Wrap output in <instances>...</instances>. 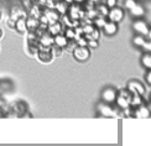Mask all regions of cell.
<instances>
[{
    "mask_svg": "<svg viewBox=\"0 0 151 146\" xmlns=\"http://www.w3.org/2000/svg\"><path fill=\"white\" fill-rule=\"evenodd\" d=\"M151 115V110L146 105L144 104H140L135 106V110H134V117L135 118H140V119H146V118H150Z\"/></svg>",
    "mask_w": 151,
    "mask_h": 146,
    "instance_id": "cell-11",
    "label": "cell"
},
{
    "mask_svg": "<svg viewBox=\"0 0 151 146\" xmlns=\"http://www.w3.org/2000/svg\"><path fill=\"white\" fill-rule=\"evenodd\" d=\"M145 81H146V83L151 86V69H147V72L145 74Z\"/></svg>",
    "mask_w": 151,
    "mask_h": 146,
    "instance_id": "cell-32",
    "label": "cell"
},
{
    "mask_svg": "<svg viewBox=\"0 0 151 146\" xmlns=\"http://www.w3.org/2000/svg\"><path fill=\"white\" fill-rule=\"evenodd\" d=\"M127 89H128L131 94H139V96H141V97H142L144 94H145V92H146L145 86H144V84L141 83V82L135 81V79L129 81V82H128Z\"/></svg>",
    "mask_w": 151,
    "mask_h": 146,
    "instance_id": "cell-8",
    "label": "cell"
},
{
    "mask_svg": "<svg viewBox=\"0 0 151 146\" xmlns=\"http://www.w3.org/2000/svg\"><path fill=\"white\" fill-rule=\"evenodd\" d=\"M73 56L77 61L86 62L91 57V48H88L87 46H76L73 50Z\"/></svg>",
    "mask_w": 151,
    "mask_h": 146,
    "instance_id": "cell-7",
    "label": "cell"
},
{
    "mask_svg": "<svg viewBox=\"0 0 151 146\" xmlns=\"http://www.w3.org/2000/svg\"><path fill=\"white\" fill-rule=\"evenodd\" d=\"M86 1H87V0H73V3H76V4H79V5L84 4Z\"/></svg>",
    "mask_w": 151,
    "mask_h": 146,
    "instance_id": "cell-33",
    "label": "cell"
},
{
    "mask_svg": "<svg viewBox=\"0 0 151 146\" xmlns=\"http://www.w3.org/2000/svg\"><path fill=\"white\" fill-rule=\"evenodd\" d=\"M3 37V31H1V29H0V39Z\"/></svg>",
    "mask_w": 151,
    "mask_h": 146,
    "instance_id": "cell-36",
    "label": "cell"
},
{
    "mask_svg": "<svg viewBox=\"0 0 151 146\" xmlns=\"http://www.w3.org/2000/svg\"><path fill=\"white\" fill-rule=\"evenodd\" d=\"M130 96L131 93L128 89H124L118 92V97L115 99V105L119 110H129L131 105H130Z\"/></svg>",
    "mask_w": 151,
    "mask_h": 146,
    "instance_id": "cell-2",
    "label": "cell"
},
{
    "mask_svg": "<svg viewBox=\"0 0 151 146\" xmlns=\"http://www.w3.org/2000/svg\"><path fill=\"white\" fill-rule=\"evenodd\" d=\"M39 42L41 46H46V47H52L53 46V36L50 32H43L39 37Z\"/></svg>",
    "mask_w": 151,
    "mask_h": 146,
    "instance_id": "cell-17",
    "label": "cell"
},
{
    "mask_svg": "<svg viewBox=\"0 0 151 146\" xmlns=\"http://www.w3.org/2000/svg\"><path fill=\"white\" fill-rule=\"evenodd\" d=\"M99 42L98 40H88L87 41V47L88 48H98Z\"/></svg>",
    "mask_w": 151,
    "mask_h": 146,
    "instance_id": "cell-28",
    "label": "cell"
},
{
    "mask_svg": "<svg viewBox=\"0 0 151 146\" xmlns=\"http://www.w3.org/2000/svg\"><path fill=\"white\" fill-rule=\"evenodd\" d=\"M68 6H70V4H67L65 0H58V1H56L55 9L60 12V15H66L68 11Z\"/></svg>",
    "mask_w": 151,
    "mask_h": 146,
    "instance_id": "cell-20",
    "label": "cell"
},
{
    "mask_svg": "<svg viewBox=\"0 0 151 146\" xmlns=\"http://www.w3.org/2000/svg\"><path fill=\"white\" fill-rule=\"evenodd\" d=\"M136 1H137V0H124V8L129 10Z\"/></svg>",
    "mask_w": 151,
    "mask_h": 146,
    "instance_id": "cell-30",
    "label": "cell"
},
{
    "mask_svg": "<svg viewBox=\"0 0 151 146\" xmlns=\"http://www.w3.org/2000/svg\"><path fill=\"white\" fill-rule=\"evenodd\" d=\"M14 111L17 114V115H25V113L27 111V106L25 105L22 101H17V103L14 105Z\"/></svg>",
    "mask_w": 151,
    "mask_h": 146,
    "instance_id": "cell-25",
    "label": "cell"
},
{
    "mask_svg": "<svg viewBox=\"0 0 151 146\" xmlns=\"http://www.w3.org/2000/svg\"><path fill=\"white\" fill-rule=\"evenodd\" d=\"M124 15H125L124 9L119 8V6L116 5V6H114V8L109 9V11H108V15H106V19H108L109 21H113V22H116V24H119L120 21H123Z\"/></svg>",
    "mask_w": 151,
    "mask_h": 146,
    "instance_id": "cell-6",
    "label": "cell"
},
{
    "mask_svg": "<svg viewBox=\"0 0 151 146\" xmlns=\"http://www.w3.org/2000/svg\"><path fill=\"white\" fill-rule=\"evenodd\" d=\"M40 20L39 17H35V16H27L26 17V26H27V32L29 31H32V32H35V31L40 27Z\"/></svg>",
    "mask_w": 151,
    "mask_h": 146,
    "instance_id": "cell-16",
    "label": "cell"
},
{
    "mask_svg": "<svg viewBox=\"0 0 151 146\" xmlns=\"http://www.w3.org/2000/svg\"><path fill=\"white\" fill-rule=\"evenodd\" d=\"M20 17H27V12L24 8H17V6H14L11 9V12H10V19L12 20H17Z\"/></svg>",
    "mask_w": 151,
    "mask_h": 146,
    "instance_id": "cell-18",
    "label": "cell"
},
{
    "mask_svg": "<svg viewBox=\"0 0 151 146\" xmlns=\"http://www.w3.org/2000/svg\"><path fill=\"white\" fill-rule=\"evenodd\" d=\"M150 103H151V99H150Z\"/></svg>",
    "mask_w": 151,
    "mask_h": 146,
    "instance_id": "cell-38",
    "label": "cell"
},
{
    "mask_svg": "<svg viewBox=\"0 0 151 146\" xmlns=\"http://www.w3.org/2000/svg\"><path fill=\"white\" fill-rule=\"evenodd\" d=\"M102 30H103L104 35H106V36H114L118 32V24L106 20V22L104 24V26L102 27Z\"/></svg>",
    "mask_w": 151,
    "mask_h": 146,
    "instance_id": "cell-14",
    "label": "cell"
},
{
    "mask_svg": "<svg viewBox=\"0 0 151 146\" xmlns=\"http://www.w3.org/2000/svg\"><path fill=\"white\" fill-rule=\"evenodd\" d=\"M68 16H70L72 20L74 21H79L82 17H83L84 15V10L82 9V6L79 4H70V6H68V11H67Z\"/></svg>",
    "mask_w": 151,
    "mask_h": 146,
    "instance_id": "cell-5",
    "label": "cell"
},
{
    "mask_svg": "<svg viewBox=\"0 0 151 146\" xmlns=\"http://www.w3.org/2000/svg\"><path fill=\"white\" fill-rule=\"evenodd\" d=\"M145 42H146V36L135 34V36L133 37V45H134L135 47L142 48V46H144V43H145Z\"/></svg>",
    "mask_w": 151,
    "mask_h": 146,
    "instance_id": "cell-22",
    "label": "cell"
},
{
    "mask_svg": "<svg viewBox=\"0 0 151 146\" xmlns=\"http://www.w3.org/2000/svg\"><path fill=\"white\" fill-rule=\"evenodd\" d=\"M116 97H118V91L113 87H105L102 91V93H100L102 101H105L108 104H114Z\"/></svg>",
    "mask_w": 151,
    "mask_h": 146,
    "instance_id": "cell-4",
    "label": "cell"
},
{
    "mask_svg": "<svg viewBox=\"0 0 151 146\" xmlns=\"http://www.w3.org/2000/svg\"><path fill=\"white\" fill-rule=\"evenodd\" d=\"M131 29L134 30L135 34H139V35H142V36H146L147 32H149V29H150V25L144 20V19H135L131 24Z\"/></svg>",
    "mask_w": 151,
    "mask_h": 146,
    "instance_id": "cell-3",
    "label": "cell"
},
{
    "mask_svg": "<svg viewBox=\"0 0 151 146\" xmlns=\"http://www.w3.org/2000/svg\"><path fill=\"white\" fill-rule=\"evenodd\" d=\"M65 36L67 37L70 41H72V40H76V39H78V34H77V29L76 27H73V26H67L66 29H65Z\"/></svg>",
    "mask_w": 151,
    "mask_h": 146,
    "instance_id": "cell-21",
    "label": "cell"
},
{
    "mask_svg": "<svg viewBox=\"0 0 151 146\" xmlns=\"http://www.w3.org/2000/svg\"><path fill=\"white\" fill-rule=\"evenodd\" d=\"M42 14L46 16L48 24H53V22H57L60 21V12L56 10L55 8L53 9H46L45 11H42Z\"/></svg>",
    "mask_w": 151,
    "mask_h": 146,
    "instance_id": "cell-13",
    "label": "cell"
},
{
    "mask_svg": "<svg viewBox=\"0 0 151 146\" xmlns=\"http://www.w3.org/2000/svg\"><path fill=\"white\" fill-rule=\"evenodd\" d=\"M141 50H144L145 52L151 53V40H147V39H146V42L144 43V46H142V48H141Z\"/></svg>",
    "mask_w": 151,
    "mask_h": 146,
    "instance_id": "cell-29",
    "label": "cell"
},
{
    "mask_svg": "<svg viewBox=\"0 0 151 146\" xmlns=\"http://www.w3.org/2000/svg\"><path fill=\"white\" fill-rule=\"evenodd\" d=\"M96 10H97V14L98 15H103V16H106L108 15V11H109V8L106 6L105 4H99L96 6Z\"/></svg>",
    "mask_w": 151,
    "mask_h": 146,
    "instance_id": "cell-27",
    "label": "cell"
},
{
    "mask_svg": "<svg viewBox=\"0 0 151 146\" xmlns=\"http://www.w3.org/2000/svg\"><path fill=\"white\" fill-rule=\"evenodd\" d=\"M68 45H70V40L65 36V34H58V35L53 36V46H56L57 48L63 50Z\"/></svg>",
    "mask_w": 151,
    "mask_h": 146,
    "instance_id": "cell-12",
    "label": "cell"
},
{
    "mask_svg": "<svg viewBox=\"0 0 151 146\" xmlns=\"http://www.w3.org/2000/svg\"><path fill=\"white\" fill-rule=\"evenodd\" d=\"M129 12H130V15L133 16L134 19H141V17L145 16L146 10H145V8H144V6H142L139 1H136V3L129 9Z\"/></svg>",
    "mask_w": 151,
    "mask_h": 146,
    "instance_id": "cell-10",
    "label": "cell"
},
{
    "mask_svg": "<svg viewBox=\"0 0 151 146\" xmlns=\"http://www.w3.org/2000/svg\"><path fill=\"white\" fill-rule=\"evenodd\" d=\"M106 16H103V15H97L96 17H93V25L96 26L97 29H102L104 26V24L106 22Z\"/></svg>",
    "mask_w": 151,
    "mask_h": 146,
    "instance_id": "cell-23",
    "label": "cell"
},
{
    "mask_svg": "<svg viewBox=\"0 0 151 146\" xmlns=\"http://www.w3.org/2000/svg\"><path fill=\"white\" fill-rule=\"evenodd\" d=\"M146 39H147V40H151V27L149 29V32H147V35H146Z\"/></svg>",
    "mask_w": 151,
    "mask_h": 146,
    "instance_id": "cell-34",
    "label": "cell"
},
{
    "mask_svg": "<svg viewBox=\"0 0 151 146\" xmlns=\"http://www.w3.org/2000/svg\"><path fill=\"white\" fill-rule=\"evenodd\" d=\"M17 32L24 34L27 31V26H26V17H20L15 21V27H14Z\"/></svg>",
    "mask_w": 151,
    "mask_h": 146,
    "instance_id": "cell-19",
    "label": "cell"
},
{
    "mask_svg": "<svg viewBox=\"0 0 151 146\" xmlns=\"http://www.w3.org/2000/svg\"><path fill=\"white\" fill-rule=\"evenodd\" d=\"M89 1H91V3H93V4H96V3L98 4V3H99V0H89Z\"/></svg>",
    "mask_w": 151,
    "mask_h": 146,
    "instance_id": "cell-35",
    "label": "cell"
},
{
    "mask_svg": "<svg viewBox=\"0 0 151 146\" xmlns=\"http://www.w3.org/2000/svg\"><path fill=\"white\" fill-rule=\"evenodd\" d=\"M105 5L108 6L109 9H111L118 5V0H105Z\"/></svg>",
    "mask_w": 151,
    "mask_h": 146,
    "instance_id": "cell-31",
    "label": "cell"
},
{
    "mask_svg": "<svg viewBox=\"0 0 151 146\" xmlns=\"http://www.w3.org/2000/svg\"><path fill=\"white\" fill-rule=\"evenodd\" d=\"M0 16H1V11H0Z\"/></svg>",
    "mask_w": 151,
    "mask_h": 146,
    "instance_id": "cell-37",
    "label": "cell"
},
{
    "mask_svg": "<svg viewBox=\"0 0 151 146\" xmlns=\"http://www.w3.org/2000/svg\"><path fill=\"white\" fill-rule=\"evenodd\" d=\"M141 66L144 68H146V69H151V53L149 52H145L142 56H141Z\"/></svg>",
    "mask_w": 151,
    "mask_h": 146,
    "instance_id": "cell-24",
    "label": "cell"
},
{
    "mask_svg": "<svg viewBox=\"0 0 151 146\" xmlns=\"http://www.w3.org/2000/svg\"><path fill=\"white\" fill-rule=\"evenodd\" d=\"M56 1H58V0H56Z\"/></svg>",
    "mask_w": 151,
    "mask_h": 146,
    "instance_id": "cell-39",
    "label": "cell"
},
{
    "mask_svg": "<svg viewBox=\"0 0 151 146\" xmlns=\"http://www.w3.org/2000/svg\"><path fill=\"white\" fill-rule=\"evenodd\" d=\"M37 57L41 62L48 63L51 62L53 58V53H52V48L51 47H46V46H39V51H37Z\"/></svg>",
    "mask_w": 151,
    "mask_h": 146,
    "instance_id": "cell-9",
    "label": "cell"
},
{
    "mask_svg": "<svg viewBox=\"0 0 151 146\" xmlns=\"http://www.w3.org/2000/svg\"><path fill=\"white\" fill-rule=\"evenodd\" d=\"M142 104V99H141V96H139V94H131L130 96V105L135 108L137 105Z\"/></svg>",
    "mask_w": 151,
    "mask_h": 146,
    "instance_id": "cell-26",
    "label": "cell"
},
{
    "mask_svg": "<svg viewBox=\"0 0 151 146\" xmlns=\"http://www.w3.org/2000/svg\"><path fill=\"white\" fill-rule=\"evenodd\" d=\"M118 108H113V104H108L105 101H99L97 104V111L99 117L103 118H118Z\"/></svg>",
    "mask_w": 151,
    "mask_h": 146,
    "instance_id": "cell-1",
    "label": "cell"
},
{
    "mask_svg": "<svg viewBox=\"0 0 151 146\" xmlns=\"http://www.w3.org/2000/svg\"><path fill=\"white\" fill-rule=\"evenodd\" d=\"M63 27H65V25H63V22H61V21L53 22V24H48L47 25V32H50L52 36H56L58 34H62Z\"/></svg>",
    "mask_w": 151,
    "mask_h": 146,
    "instance_id": "cell-15",
    "label": "cell"
}]
</instances>
